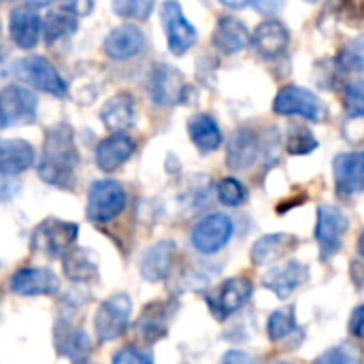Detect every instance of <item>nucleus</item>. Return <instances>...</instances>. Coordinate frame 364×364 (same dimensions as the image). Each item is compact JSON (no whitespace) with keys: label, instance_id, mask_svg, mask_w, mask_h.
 I'll return each instance as SVG.
<instances>
[{"label":"nucleus","instance_id":"obj_13","mask_svg":"<svg viewBox=\"0 0 364 364\" xmlns=\"http://www.w3.org/2000/svg\"><path fill=\"white\" fill-rule=\"evenodd\" d=\"M47 4H19L9 15V32L13 43L19 49H34L43 34V17L38 15V9H45Z\"/></svg>","mask_w":364,"mask_h":364},{"label":"nucleus","instance_id":"obj_35","mask_svg":"<svg viewBox=\"0 0 364 364\" xmlns=\"http://www.w3.org/2000/svg\"><path fill=\"white\" fill-rule=\"evenodd\" d=\"M360 350L352 343H341L335 346L331 350H326L324 354H320L314 364H360Z\"/></svg>","mask_w":364,"mask_h":364},{"label":"nucleus","instance_id":"obj_40","mask_svg":"<svg viewBox=\"0 0 364 364\" xmlns=\"http://www.w3.org/2000/svg\"><path fill=\"white\" fill-rule=\"evenodd\" d=\"M222 364H256L254 356H250L247 352L241 350H228L222 358Z\"/></svg>","mask_w":364,"mask_h":364},{"label":"nucleus","instance_id":"obj_11","mask_svg":"<svg viewBox=\"0 0 364 364\" xmlns=\"http://www.w3.org/2000/svg\"><path fill=\"white\" fill-rule=\"evenodd\" d=\"M254 292V284L247 277H230L207 294V305L218 320H226L237 314Z\"/></svg>","mask_w":364,"mask_h":364},{"label":"nucleus","instance_id":"obj_10","mask_svg":"<svg viewBox=\"0 0 364 364\" xmlns=\"http://www.w3.org/2000/svg\"><path fill=\"white\" fill-rule=\"evenodd\" d=\"M235 224L228 215L224 213H211L203 218L190 232V243L198 254L211 256L222 252L228 241L232 239Z\"/></svg>","mask_w":364,"mask_h":364},{"label":"nucleus","instance_id":"obj_1","mask_svg":"<svg viewBox=\"0 0 364 364\" xmlns=\"http://www.w3.org/2000/svg\"><path fill=\"white\" fill-rule=\"evenodd\" d=\"M79 166V149L75 145V132L70 124L58 122L45 132L41 160H38V177L53 186L68 190L75 183Z\"/></svg>","mask_w":364,"mask_h":364},{"label":"nucleus","instance_id":"obj_30","mask_svg":"<svg viewBox=\"0 0 364 364\" xmlns=\"http://www.w3.org/2000/svg\"><path fill=\"white\" fill-rule=\"evenodd\" d=\"M62 269H64V275L70 282L85 284V282H92V279L98 277V258H96V254L92 250L75 247L64 256Z\"/></svg>","mask_w":364,"mask_h":364},{"label":"nucleus","instance_id":"obj_16","mask_svg":"<svg viewBox=\"0 0 364 364\" xmlns=\"http://www.w3.org/2000/svg\"><path fill=\"white\" fill-rule=\"evenodd\" d=\"M335 188L339 196H356L364 192V151H346L333 160Z\"/></svg>","mask_w":364,"mask_h":364},{"label":"nucleus","instance_id":"obj_15","mask_svg":"<svg viewBox=\"0 0 364 364\" xmlns=\"http://www.w3.org/2000/svg\"><path fill=\"white\" fill-rule=\"evenodd\" d=\"M9 290L17 296H49L60 290V279L51 269L23 267L9 277Z\"/></svg>","mask_w":364,"mask_h":364},{"label":"nucleus","instance_id":"obj_22","mask_svg":"<svg viewBox=\"0 0 364 364\" xmlns=\"http://www.w3.org/2000/svg\"><path fill=\"white\" fill-rule=\"evenodd\" d=\"M213 47L224 53V55H232V53H239L243 49L250 47L252 43V34L250 30L245 28L243 21H239L237 17H220L218 19V26L213 30Z\"/></svg>","mask_w":364,"mask_h":364},{"label":"nucleus","instance_id":"obj_28","mask_svg":"<svg viewBox=\"0 0 364 364\" xmlns=\"http://www.w3.org/2000/svg\"><path fill=\"white\" fill-rule=\"evenodd\" d=\"M188 136L190 141L196 145L198 151L209 154L215 151L222 145V128L218 126V122L207 115V113H196L188 119Z\"/></svg>","mask_w":364,"mask_h":364},{"label":"nucleus","instance_id":"obj_31","mask_svg":"<svg viewBox=\"0 0 364 364\" xmlns=\"http://www.w3.org/2000/svg\"><path fill=\"white\" fill-rule=\"evenodd\" d=\"M294 331H296V314H294V307H282V309H275L269 316L267 335H269V339L273 343H279V341L288 339Z\"/></svg>","mask_w":364,"mask_h":364},{"label":"nucleus","instance_id":"obj_25","mask_svg":"<svg viewBox=\"0 0 364 364\" xmlns=\"http://www.w3.org/2000/svg\"><path fill=\"white\" fill-rule=\"evenodd\" d=\"M36 151L23 139H2L0 141V173L2 177H15L34 164Z\"/></svg>","mask_w":364,"mask_h":364},{"label":"nucleus","instance_id":"obj_33","mask_svg":"<svg viewBox=\"0 0 364 364\" xmlns=\"http://www.w3.org/2000/svg\"><path fill=\"white\" fill-rule=\"evenodd\" d=\"M337 66L343 70L364 73V34H358L346 43V47L337 55Z\"/></svg>","mask_w":364,"mask_h":364},{"label":"nucleus","instance_id":"obj_5","mask_svg":"<svg viewBox=\"0 0 364 364\" xmlns=\"http://www.w3.org/2000/svg\"><path fill=\"white\" fill-rule=\"evenodd\" d=\"M126 207V190L119 181L98 179L87 190L85 215L94 224H107L115 220Z\"/></svg>","mask_w":364,"mask_h":364},{"label":"nucleus","instance_id":"obj_7","mask_svg":"<svg viewBox=\"0 0 364 364\" xmlns=\"http://www.w3.org/2000/svg\"><path fill=\"white\" fill-rule=\"evenodd\" d=\"M350 228V218L337 205L324 203L318 207L316 222V241L320 247V258L331 260L343 245V235Z\"/></svg>","mask_w":364,"mask_h":364},{"label":"nucleus","instance_id":"obj_38","mask_svg":"<svg viewBox=\"0 0 364 364\" xmlns=\"http://www.w3.org/2000/svg\"><path fill=\"white\" fill-rule=\"evenodd\" d=\"M113 364H154V358L145 350L128 346L113 354Z\"/></svg>","mask_w":364,"mask_h":364},{"label":"nucleus","instance_id":"obj_39","mask_svg":"<svg viewBox=\"0 0 364 364\" xmlns=\"http://www.w3.org/2000/svg\"><path fill=\"white\" fill-rule=\"evenodd\" d=\"M350 335L364 341V303L354 309V314L350 318Z\"/></svg>","mask_w":364,"mask_h":364},{"label":"nucleus","instance_id":"obj_14","mask_svg":"<svg viewBox=\"0 0 364 364\" xmlns=\"http://www.w3.org/2000/svg\"><path fill=\"white\" fill-rule=\"evenodd\" d=\"M92 9V2H62L51 4L45 19H43V34L49 45L58 43L60 38H66L77 32L79 17Z\"/></svg>","mask_w":364,"mask_h":364},{"label":"nucleus","instance_id":"obj_24","mask_svg":"<svg viewBox=\"0 0 364 364\" xmlns=\"http://www.w3.org/2000/svg\"><path fill=\"white\" fill-rule=\"evenodd\" d=\"M100 122L113 134H124L126 130H130L136 124L134 98L126 92H119L113 98H109L100 109Z\"/></svg>","mask_w":364,"mask_h":364},{"label":"nucleus","instance_id":"obj_26","mask_svg":"<svg viewBox=\"0 0 364 364\" xmlns=\"http://www.w3.org/2000/svg\"><path fill=\"white\" fill-rule=\"evenodd\" d=\"M171 307H175V303L156 301L143 309V314L136 322V331L143 341L156 343L158 339H162L168 333V322H171V314H173Z\"/></svg>","mask_w":364,"mask_h":364},{"label":"nucleus","instance_id":"obj_34","mask_svg":"<svg viewBox=\"0 0 364 364\" xmlns=\"http://www.w3.org/2000/svg\"><path fill=\"white\" fill-rule=\"evenodd\" d=\"M218 198L226 207H241L247 200V190H245V186L239 179L224 177L218 183Z\"/></svg>","mask_w":364,"mask_h":364},{"label":"nucleus","instance_id":"obj_32","mask_svg":"<svg viewBox=\"0 0 364 364\" xmlns=\"http://www.w3.org/2000/svg\"><path fill=\"white\" fill-rule=\"evenodd\" d=\"M286 149L290 156H307L318 149V139L305 124H290L286 132Z\"/></svg>","mask_w":364,"mask_h":364},{"label":"nucleus","instance_id":"obj_27","mask_svg":"<svg viewBox=\"0 0 364 364\" xmlns=\"http://www.w3.org/2000/svg\"><path fill=\"white\" fill-rule=\"evenodd\" d=\"M55 348L60 352V356L68 358L73 364H85L90 352H92V341L87 337V333L83 328L77 326H55Z\"/></svg>","mask_w":364,"mask_h":364},{"label":"nucleus","instance_id":"obj_17","mask_svg":"<svg viewBox=\"0 0 364 364\" xmlns=\"http://www.w3.org/2000/svg\"><path fill=\"white\" fill-rule=\"evenodd\" d=\"M145 45H147V38L139 26L122 23L107 34L102 49L113 60H130V58L139 55L145 49Z\"/></svg>","mask_w":364,"mask_h":364},{"label":"nucleus","instance_id":"obj_41","mask_svg":"<svg viewBox=\"0 0 364 364\" xmlns=\"http://www.w3.org/2000/svg\"><path fill=\"white\" fill-rule=\"evenodd\" d=\"M254 6H256L258 11H262L264 15H275L284 4H282V2H256Z\"/></svg>","mask_w":364,"mask_h":364},{"label":"nucleus","instance_id":"obj_37","mask_svg":"<svg viewBox=\"0 0 364 364\" xmlns=\"http://www.w3.org/2000/svg\"><path fill=\"white\" fill-rule=\"evenodd\" d=\"M111 6H113V11L119 17H126V19H147L156 4L151 0H115Z\"/></svg>","mask_w":364,"mask_h":364},{"label":"nucleus","instance_id":"obj_12","mask_svg":"<svg viewBox=\"0 0 364 364\" xmlns=\"http://www.w3.org/2000/svg\"><path fill=\"white\" fill-rule=\"evenodd\" d=\"M162 13V26L166 32V45L171 49L173 55H183L188 49L194 47L198 32L196 28L188 21V17L183 15V9L179 2H164L160 6Z\"/></svg>","mask_w":364,"mask_h":364},{"label":"nucleus","instance_id":"obj_43","mask_svg":"<svg viewBox=\"0 0 364 364\" xmlns=\"http://www.w3.org/2000/svg\"><path fill=\"white\" fill-rule=\"evenodd\" d=\"M271 364H294V363H288V360H275V363Z\"/></svg>","mask_w":364,"mask_h":364},{"label":"nucleus","instance_id":"obj_4","mask_svg":"<svg viewBox=\"0 0 364 364\" xmlns=\"http://www.w3.org/2000/svg\"><path fill=\"white\" fill-rule=\"evenodd\" d=\"M147 92L149 98L160 107L183 105L190 98V85L183 79L181 70L171 64H156L147 75Z\"/></svg>","mask_w":364,"mask_h":364},{"label":"nucleus","instance_id":"obj_29","mask_svg":"<svg viewBox=\"0 0 364 364\" xmlns=\"http://www.w3.org/2000/svg\"><path fill=\"white\" fill-rule=\"evenodd\" d=\"M294 245H296V239L292 235H284V232L264 235L252 247V262L256 267H267L284 258L290 250H294Z\"/></svg>","mask_w":364,"mask_h":364},{"label":"nucleus","instance_id":"obj_23","mask_svg":"<svg viewBox=\"0 0 364 364\" xmlns=\"http://www.w3.org/2000/svg\"><path fill=\"white\" fill-rule=\"evenodd\" d=\"M290 45V32L279 19H264L252 34V47L262 58H277Z\"/></svg>","mask_w":364,"mask_h":364},{"label":"nucleus","instance_id":"obj_8","mask_svg":"<svg viewBox=\"0 0 364 364\" xmlns=\"http://www.w3.org/2000/svg\"><path fill=\"white\" fill-rule=\"evenodd\" d=\"M273 111L279 115H299L307 122H322L326 117L322 98L301 85L282 87L273 100Z\"/></svg>","mask_w":364,"mask_h":364},{"label":"nucleus","instance_id":"obj_42","mask_svg":"<svg viewBox=\"0 0 364 364\" xmlns=\"http://www.w3.org/2000/svg\"><path fill=\"white\" fill-rule=\"evenodd\" d=\"M358 254H360V258L364 260V230L363 235H360V239H358Z\"/></svg>","mask_w":364,"mask_h":364},{"label":"nucleus","instance_id":"obj_19","mask_svg":"<svg viewBox=\"0 0 364 364\" xmlns=\"http://www.w3.org/2000/svg\"><path fill=\"white\" fill-rule=\"evenodd\" d=\"M175 250H177V245L171 239H162V241L154 243L151 247H147L143 258H141V264H139L143 279L151 282V284L164 282L171 275Z\"/></svg>","mask_w":364,"mask_h":364},{"label":"nucleus","instance_id":"obj_2","mask_svg":"<svg viewBox=\"0 0 364 364\" xmlns=\"http://www.w3.org/2000/svg\"><path fill=\"white\" fill-rule=\"evenodd\" d=\"M79 237V226L58 218L43 220L30 235V250L47 258H64Z\"/></svg>","mask_w":364,"mask_h":364},{"label":"nucleus","instance_id":"obj_36","mask_svg":"<svg viewBox=\"0 0 364 364\" xmlns=\"http://www.w3.org/2000/svg\"><path fill=\"white\" fill-rule=\"evenodd\" d=\"M343 109L348 117H364V81H350L343 87Z\"/></svg>","mask_w":364,"mask_h":364},{"label":"nucleus","instance_id":"obj_21","mask_svg":"<svg viewBox=\"0 0 364 364\" xmlns=\"http://www.w3.org/2000/svg\"><path fill=\"white\" fill-rule=\"evenodd\" d=\"M134 149H136V143L128 134H111L102 139L96 147V154H94L96 166L102 173H113L132 158Z\"/></svg>","mask_w":364,"mask_h":364},{"label":"nucleus","instance_id":"obj_6","mask_svg":"<svg viewBox=\"0 0 364 364\" xmlns=\"http://www.w3.org/2000/svg\"><path fill=\"white\" fill-rule=\"evenodd\" d=\"M130 314H132V301L124 292L113 294L107 301H102L96 316H94L96 339L100 343H109V341L119 339L128 328Z\"/></svg>","mask_w":364,"mask_h":364},{"label":"nucleus","instance_id":"obj_9","mask_svg":"<svg viewBox=\"0 0 364 364\" xmlns=\"http://www.w3.org/2000/svg\"><path fill=\"white\" fill-rule=\"evenodd\" d=\"M36 105L38 100L32 90L17 83L4 85L0 92V128L32 124L36 119Z\"/></svg>","mask_w":364,"mask_h":364},{"label":"nucleus","instance_id":"obj_3","mask_svg":"<svg viewBox=\"0 0 364 364\" xmlns=\"http://www.w3.org/2000/svg\"><path fill=\"white\" fill-rule=\"evenodd\" d=\"M13 75L38 92L51 94L58 98L68 96V83L62 79L58 68L43 55H26L17 60L13 64Z\"/></svg>","mask_w":364,"mask_h":364},{"label":"nucleus","instance_id":"obj_18","mask_svg":"<svg viewBox=\"0 0 364 364\" xmlns=\"http://www.w3.org/2000/svg\"><path fill=\"white\" fill-rule=\"evenodd\" d=\"M307 277H309V269L299 260H290V262L264 273L262 286L267 290H271L277 299L286 301V299H290V294H294L307 282Z\"/></svg>","mask_w":364,"mask_h":364},{"label":"nucleus","instance_id":"obj_20","mask_svg":"<svg viewBox=\"0 0 364 364\" xmlns=\"http://www.w3.org/2000/svg\"><path fill=\"white\" fill-rule=\"evenodd\" d=\"M262 154L260 149V139L252 128H239L226 149V164L232 171H247L256 164L258 156Z\"/></svg>","mask_w":364,"mask_h":364}]
</instances>
